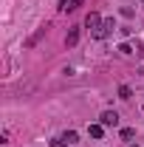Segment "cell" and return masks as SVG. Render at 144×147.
Returning <instances> with one entry per match:
<instances>
[{"instance_id":"cell-1","label":"cell","mask_w":144,"mask_h":147,"mask_svg":"<svg viewBox=\"0 0 144 147\" xmlns=\"http://www.w3.org/2000/svg\"><path fill=\"white\" fill-rule=\"evenodd\" d=\"M99 125H105V127H116V125H119V113H116V110H105V113L99 116Z\"/></svg>"},{"instance_id":"cell-2","label":"cell","mask_w":144,"mask_h":147,"mask_svg":"<svg viewBox=\"0 0 144 147\" xmlns=\"http://www.w3.org/2000/svg\"><path fill=\"white\" fill-rule=\"evenodd\" d=\"M113 28H116V23H113V20H102V26L93 31V37H96V40H105V37H108Z\"/></svg>"},{"instance_id":"cell-3","label":"cell","mask_w":144,"mask_h":147,"mask_svg":"<svg viewBox=\"0 0 144 147\" xmlns=\"http://www.w3.org/2000/svg\"><path fill=\"white\" fill-rule=\"evenodd\" d=\"M85 26H88L90 31H96V28H99V26H102V17H99V14H96V11H90V14H88V20H85Z\"/></svg>"},{"instance_id":"cell-4","label":"cell","mask_w":144,"mask_h":147,"mask_svg":"<svg viewBox=\"0 0 144 147\" xmlns=\"http://www.w3.org/2000/svg\"><path fill=\"white\" fill-rule=\"evenodd\" d=\"M85 0H65V3H59V11H73V9H79Z\"/></svg>"},{"instance_id":"cell-5","label":"cell","mask_w":144,"mask_h":147,"mask_svg":"<svg viewBox=\"0 0 144 147\" xmlns=\"http://www.w3.org/2000/svg\"><path fill=\"white\" fill-rule=\"evenodd\" d=\"M76 42H79V28H71V31H68V37H65V45H68V48H73Z\"/></svg>"},{"instance_id":"cell-6","label":"cell","mask_w":144,"mask_h":147,"mask_svg":"<svg viewBox=\"0 0 144 147\" xmlns=\"http://www.w3.org/2000/svg\"><path fill=\"white\" fill-rule=\"evenodd\" d=\"M88 133L93 136V139H102V133H105V125H90Z\"/></svg>"},{"instance_id":"cell-7","label":"cell","mask_w":144,"mask_h":147,"mask_svg":"<svg viewBox=\"0 0 144 147\" xmlns=\"http://www.w3.org/2000/svg\"><path fill=\"white\" fill-rule=\"evenodd\" d=\"M76 139H79L76 130H65V133H62V142H68V144H76Z\"/></svg>"},{"instance_id":"cell-8","label":"cell","mask_w":144,"mask_h":147,"mask_svg":"<svg viewBox=\"0 0 144 147\" xmlns=\"http://www.w3.org/2000/svg\"><path fill=\"white\" fill-rule=\"evenodd\" d=\"M42 34H45V28H40V31H37V34L31 37V40H28V42H26V45H28V48H34L37 42H40V37H42Z\"/></svg>"},{"instance_id":"cell-9","label":"cell","mask_w":144,"mask_h":147,"mask_svg":"<svg viewBox=\"0 0 144 147\" xmlns=\"http://www.w3.org/2000/svg\"><path fill=\"white\" fill-rule=\"evenodd\" d=\"M133 136H136V127H124L122 130V139H124V142H130Z\"/></svg>"},{"instance_id":"cell-10","label":"cell","mask_w":144,"mask_h":147,"mask_svg":"<svg viewBox=\"0 0 144 147\" xmlns=\"http://www.w3.org/2000/svg\"><path fill=\"white\" fill-rule=\"evenodd\" d=\"M130 96H133V91H130L127 85H122V88H119V99H130Z\"/></svg>"},{"instance_id":"cell-11","label":"cell","mask_w":144,"mask_h":147,"mask_svg":"<svg viewBox=\"0 0 144 147\" xmlns=\"http://www.w3.org/2000/svg\"><path fill=\"white\" fill-rule=\"evenodd\" d=\"M51 147H68V142H62V136H59V139H54V142H51Z\"/></svg>"},{"instance_id":"cell-12","label":"cell","mask_w":144,"mask_h":147,"mask_svg":"<svg viewBox=\"0 0 144 147\" xmlns=\"http://www.w3.org/2000/svg\"><path fill=\"white\" fill-rule=\"evenodd\" d=\"M141 3H144V0H141Z\"/></svg>"}]
</instances>
